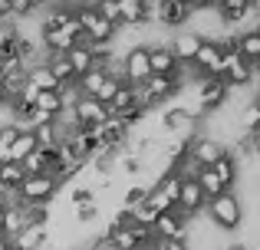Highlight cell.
Returning a JSON list of instances; mask_svg holds the SVG:
<instances>
[{
  "label": "cell",
  "instance_id": "cell-25",
  "mask_svg": "<svg viewBox=\"0 0 260 250\" xmlns=\"http://www.w3.org/2000/svg\"><path fill=\"white\" fill-rule=\"evenodd\" d=\"M7 7H10V17L17 20V23L20 20H30V13L43 10V4H37V0H10Z\"/></svg>",
  "mask_w": 260,
  "mask_h": 250
},
{
  "label": "cell",
  "instance_id": "cell-10",
  "mask_svg": "<svg viewBox=\"0 0 260 250\" xmlns=\"http://www.w3.org/2000/svg\"><path fill=\"white\" fill-rule=\"evenodd\" d=\"M231 89L221 83V79H198V109L208 116V112L221 109L224 102H228Z\"/></svg>",
  "mask_w": 260,
  "mask_h": 250
},
{
  "label": "cell",
  "instance_id": "cell-24",
  "mask_svg": "<svg viewBox=\"0 0 260 250\" xmlns=\"http://www.w3.org/2000/svg\"><path fill=\"white\" fill-rule=\"evenodd\" d=\"M188 112H184V105H172V109H165V116H161V125L168 128V132H181L184 125H188Z\"/></svg>",
  "mask_w": 260,
  "mask_h": 250
},
{
  "label": "cell",
  "instance_id": "cell-17",
  "mask_svg": "<svg viewBox=\"0 0 260 250\" xmlns=\"http://www.w3.org/2000/svg\"><path fill=\"white\" fill-rule=\"evenodd\" d=\"M37 152V138H33V132H17V138H13L10 152H7V161H13V165H20V161L26 158V155Z\"/></svg>",
  "mask_w": 260,
  "mask_h": 250
},
{
  "label": "cell",
  "instance_id": "cell-9",
  "mask_svg": "<svg viewBox=\"0 0 260 250\" xmlns=\"http://www.w3.org/2000/svg\"><path fill=\"white\" fill-rule=\"evenodd\" d=\"M211 7H214V13H217V23L234 30V33L244 20H250V0H214Z\"/></svg>",
  "mask_w": 260,
  "mask_h": 250
},
{
  "label": "cell",
  "instance_id": "cell-22",
  "mask_svg": "<svg viewBox=\"0 0 260 250\" xmlns=\"http://www.w3.org/2000/svg\"><path fill=\"white\" fill-rule=\"evenodd\" d=\"M194 181H198V188H201V194H204V201H211V198H217V194H224V188H221V181L211 174V168H198V174H194Z\"/></svg>",
  "mask_w": 260,
  "mask_h": 250
},
{
  "label": "cell",
  "instance_id": "cell-35",
  "mask_svg": "<svg viewBox=\"0 0 260 250\" xmlns=\"http://www.w3.org/2000/svg\"><path fill=\"white\" fill-rule=\"evenodd\" d=\"M0 250H13L10 247V237H4V234H0Z\"/></svg>",
  "mask_w": 260,
  "mask_h": 250
},
{
  "label": "cell",
  "instance_id": "cell-3",
  "mask_svg": "<svg viewBox=\"0 0 260 250\" xmlns=\"http://www.w3.org/2000/svg\"><path fill=\"white\" fill-rule=\"evenodd\" d=\"M56 181L50 174H37V178H23V185L17 188L10 204H50L56 198Z\"/></svg>",
  "mask_w": 260,
  "mask_h": 250
},
{
  "label": "cell",
  "instance_id": "cell-27",
  "mask_svg": "<svg viewBox=\"0 0 260 250\" xmlns=\"http://www.w3.org/2000/svg\"><path fill=\"white\" fill-rule=\"evenodd\" d=\"M17 132H20V128L13 125V122H4V125H0V161H7V152H10Z\"/></svg>",
  "mask_w": 260,
  "mask_h": 250
},
{
  "label": "cell",
  "instance_id": "cell-26",
  "mask_svg": "<svg viewBox=\"0 0 260 250\" xmlns=\"http://www.w3.org/2000/svg\"><path fill=\"white\" fill-rule=\"evenodd\" d=\"M241 125H244V132H260V102H250L241 112Z\"/></svg>",
  "mask_w": 260,
  "mask_h": 250
},
{
  "label": "cell",
  "instance_id": "cell-19",
  "mask_svg": "<svg viewBox=\"0 0 260 250\" xmlns=\"http://www.w3.org/2000/svg\"><path fill=\"white\" fill-rule=\"evenodd\" d=\"M33 109L43 112V116H50V119H59L66 112V102H63V96H59V92H40L37 102H33Z\"/></svg>",
  "mask_w": 260,
  "mask_h": 250
},
{
  "label": "cell",
  "instance_id": "cell-36",
  "mask_svg": "<svg viewBox=\"0 0 260 250\" xmlns=\"http://www.w3.org/2000/svg\"><path fill=\"white\" fill-rule=\"evenodd\" d=\"M7 13H10V7H7V0H0V20H4Z\"/></svg>",
  "mask_w": 260,
  "mask_h": 250
},
{
  "label": "cell",
  "instance_id": "cell-18",
  "mask_svg": "<svg viewBox=\"0 0 260 250\" xmlns=\"http://www.w3.org/2000/svg\"><path fill=\"white\" fill-rule=\"evenodd\" d=\"M66 63H70V69H73V76H86L89 69H92V56H89V46L86 43H76L70 53H66Z\"/></svg>",
  "mask_w": 260,
  "mask_h": 250
},
{
  "label": "cell",
  "instance_id": "cell-1",
  "mask_svg": "<svg viewBox=\"0 0 260 250\" xmlns=\"http://www.w3.org/2000/svg\"><path fill=\"white\" fill-rule=\"evenodd\" d=\"M208 218L214 221L217 231H237L244 224V201L237 198V191H224L217 198H211L208 204Z\"/></svg>",
  "mask_w": 260,
  "mask_h": 250
},
{
  "label": "cell",
  "instance_id": "cell-14",
  "mask_svg": "<svg viewBox=\"0 0 260 250\" xmlns=\"http://www.w3.org/2000/svg\"><path fill=\"white\" fill-rule=\"evenodd\" d=\"M211 174H214L217 181H221L224 191H234V185L241 181V161L234 158V155H224V158H217L214 165H211Z\"/></svg>",
  "mask_w": 260,
  "mask_h": 250
},
{
  "label": "cell",
  "instance_id": "cell-29",
  "mask_svg": "<svg viewBox=\"0 0 260 250\" xmlns=\"http://www.w3.org/2000/svg\"><path fill=\"white\" fill-rule=\"evenodd\" d=\"M119 86H122V79H115V76H106V83H102L99 86V92H95V102H102V105H109V99H112L115 96V89H119Z\"/></svg>",
  "mask_w": 260,
  "mask_h": 250
},
{
  "label": "cell",
  "instance_id": "cell-23",
  "mask_svg": "<svg viewBox=\"0 0 260 250\" xmlns=\"http://www.w3.org/2000/svg\"><path fill=\"white\" fill-rule=\"evenodd\" d=\"M23 224L26 227H46L50 224V204H23Z\"/></svg>",
  "mask_w": 260,
  "mask_h": 250
},
{
  "label": "cell",
  "instance_id": "cell-12",
  "mask_svg": "<svg viewBox=\"0 0 260 250\" xmlns=\"http://www.w3.org/2000/svg\"><path fill=\"white\" fill-rule=\"evenodd\" d=\"M234 50L250 69H257V63H260V30L257 26H247V30L234 33Z\"/></svg>",
  "mask_w": 260,
  "mask_h": 250
},
{
  "label": "cell",
  "instance_id": "cell-15",
  "mask_svg": "<svg viewBox=\"0 0 260 250\" xmlns=\"http://www.w3.org/2000/svg\"><path fill=\"white\" fill-rule=\"evenodd\" d=\"M46 240H50V231H46V227H23V231L10 240V247L13 250H43Z\"/></svg>",
  "mask_w": 260,
  "mask_h": 250
},
{
  "label": "cell",
  "instance_id": "cell-21",
  "mask_svg": "<svg viewBox=\"0 0 260 250\" xmlns=\"http://www.w3.org/2000/svg\"><path fill=\"white\" fill-rule=\"evenodd\" d=\"M257 145H260V132H241L234 138V152H231V155H234L237 161H241V158H254Z\"/></svg>",
  "mask_w": 260,
  "mask_h": 250
},
{
  "label": "cell",
  "instance_id": "cell-2",
  "mask_svg": "<svg viewBox=\"0 0 260 250\" xmlns=\"http://www.w3.org/2000/svg\"><path fill=\"white\" fill-rule=\"evenodd\" d=\"M231 148L224 145L214 135H188V148H184V158L194 168H211L217 158H224Z\"/></svg>",
  "mask_w": 260,
  "mask_h": 250
},
{
  "label": "cell",
  "instance_id": "cell-13",
  "mask_svg": "<svg viewBox=\"0 0 260 250\" xmlns=\"http://www.w3.org/2000/svg\"><path fill=\"white\" fill-rule=\"evenodd\" d=\"M201 43H204V37H201L198 30H181L168 46H172L178 66H191V59H194V53L201 50Z\"/></svg>",
  "mask_w": 260,
  "mask_h": 250
},
{
  "label": "cell",
  "instance_id": "cell-20",
  "mask_svg": "<svg viewBox=\"0 0 260 250\" xmlns=\"http://www.w3.org/2000/svg\"><path fill=\"white\" fill-rule=\"evenodd\" d=\"M23 204H7V211H4V224H0V234L4 237H17L20 231H23Z\"/></svg>",
  "mask_w": 260,
  "mask_h": 250
},
{
  "label": "cell",
  "instance_id": "cell-38",
  "mask_svg": "<svg viewBox=\"0 0 260 250\" xmlns=\"http://www.w3.org/2000/svg\"><path fill=\"white\" fill-rule=\"evenodd\" d=\"M7 109V96H4V89H0V112Z\"/></svg>",
  "mask_w": 260,
  "mask_h": 250
},
{
  "label": "cell",
  "instance_id": "cell-16",
  "mask_svg": "<svg viewBox=\"0 0 260 250\" xmlns=\"http://www.w3.org/2000/svg\"><path fill=\"white\" fill-rule=\"evenodd\" d=\"M132 105H139V99H135V86H125V83H122L119 89H115V96L109 99L106 109H109V116L119 119V116H125V112L132 109Z\"/></svg>",
  "mask_w": 260,
  "mask_h": 250
},
{
  "label": "cell",
  "instance_id": "cell-4",
  "mask_svg": "<svg viewBox=\"0 0 260 250\" xmlns=\"http://www.w3.org/2000/svg\"><path fill=\"white\" fill-rule=\"evenodd\" d=\"M119 63H122V83L125 86H135V89H139V86H145V79L152 76V69H148V46L145 43H135Z\"/></svg>",
  "mask_w": 260,
  "mask_h": 250
},
{
  "label": "cell",
  "instance_id": "cell-32",
  "mask_svg": "<svg viewBox=\"0 0 260 250\" xmlns=\"http://www.w3.org/2000/svg\"><path fill=\"white\" fill-rule=\"evenodd\" d=\"M73 214H76V224H92L95 218H99V204H83V207H73Z\"/></svg>",
  "mask_w": 260,
  "mask_h": 250
},
{
  "label": "cell",
  "instance_id": "cell-30",
  "mask_svg": "<svg viewBox=\"0 0 260 250\" xmlns=\"http://www.w3.org/2000/svg\"><path fill=\"white\" fill-rule=\"evenodd\" d=\"M115 165H119L125 174H139L142 171V158H135V155H128V152H119V155H115Z\"/></svg>",
  "mask_w": 260,
  "mask_h": 250
},
{
  "label": "cell",
  "instance_id": "cell-5",
  "mask_svg": "<svg viewBox=\"0 0 260 250\" xmlns=\"http://www.w3.org/2000/svg\"><path fill=\"white\" fill-rule=\"evenodd\" d=\"M152 237L155 240H184V244H188V237H191V221H184L178 211H165V214H158V218H155Z\"/></svg>",
  "mask_w": 260,
  "mask_h": 250
},
{
  "label": "cell",
  "instance_id": "cell-39",
  "mask_svg": "<svg viewBox=\"0 0 260 250\" xmlns=\"http://www.w3.org/2000/svg\"><path fill=\"white\" fill-rule=\"evenodd\" d=\"M4 79H7V73H4V66H0V86H4Z\"/></svg>",
  "mask_w": 260,
  "mask_h": 250
},
{
  "label": "cell",
  "instance_id": "cell-37",
  "mask_svg": "<svg viewBox=\"0 0 260 250\" xmlns=\"http://www.w3.org/2000/svg\"><path fill=\"white\" fill-rule=\"evenodd\" d=\"M224 250H247V244H228Z\"/></svg>",
  "mask_w": 260,
  "mask_h": 250
},
{
  "label": "cell",
  "instance_id": "cell-8",
  "mask_svg": "<svg viewBox=\"0 0 260 250\" xmlns=\"http://www.w3.org/2000/svg\"><path fill=\"white\" fill-rule=\"evenodd\" d=\"M204 4H198V0H188V4H181V0H165V4L158 7V23L168 26V30H184V23L191 20V13L201 10Z\"/></svg>",
  "mask_w": 260,
  "mask_h": 250
},
{
  "label": "cell",
  "instance_id": "cell-11",
  "mask_svg": "<svg viewBox=\"0 0 260 250\" xmlns=\"http://www.w3.org/2000/svg\"><path fill=\"white\" fill-rule=\"evenodd\" d=\"M145 46H148V69H152V76H178L181 73L168 43H145Z\"/></svg>",
  "mask_w": 260,
  "mask_h": 250
},
{
  "label": "cell",
  "instance_id": "cell-33",
  "mask_svg": "<svg viewBox=\"0 0 260 250\" xmlns=\"http://www.w3.org/2000/svg\"><path fill=\"white\" fill-rule=\"evenodd\" d=\"M132 224V211L128 207H119V211L112 214V221H109V231H122V227Z\"/></svg>",
  "mask_w": 260,
  "mask_h": 250
},
{
  "label": "cell",
  "instance_id": "cell-6",
  "mask_svg": "<svg viewBox=\"0 0 260 250\" xmlns=\"http://www.w3.org/2000/svg\"><path fill=\"white\" fill-rule=\"evenodd\" d=\"M191 69L198 79H221V46L217 40H204L201 50L191 59Z\"/></svg>",
  "mask_w": 260,
  "mask_h": 250
},
{
  "label": "cell",
  "instance_id": "cell-31",
  "mask_svg": "<svg viewBox=\"0 0 260 250\" xmlns=\"http://www.w3.org/2000/svg\"><path fill=\"white\" fill-rule=\"evenodd\" d=\"M92 201H95V191H92V188H73V191H70V204L73 207L92 204Z\"/></svg>",
  "mask_w": 260,
  "mask_h": 250
},
{
  "label": "cell",
  "instance_id": "cell-7",
  "mask_svg": "<svg viewBox=\"0 0 260 250\" xmlns=\"http://www.w3.org/2000/svg\"><path fill=\"white\" fill-rule=\"evenodd\" d=\"M70 116H73V122H76V128H99V125H106L109 119H112L106 105L95 102V99H86V96H79L76 102H73Z\"/></svg>",
  "mask_w": 260,
  "mask_h": 250
},
{
  "label": "cell",
  "instance_id": "cell-34",
  "mask_svg": "<svg viewBox=\"0 0 260 250\" xmlns=\"http://www.w3.org/2000/svg\"><path fill=\"white\" fill-rule=\"evenodd\" d=\"M148 250H191L184 240H152V247Z\"/></svg>",
  "mask_w": 260,
  "mask_h": 250
},
{
  "label": "cell",
  "instance_id": "cell-28",
  "mask_svg": "<svg viewBox=\"0 0 260 250\" xmlns=\"http://www.w3.org/2000/svg\"><path fill=\"white\" fill-rule=\"evenodd\" d=\"M145 198H148V185H132L125 194H122V207H128V211H132V207L142 204Z\"/></svg>",
  "mask_w": 260,
  "mask_h": 250
}]
</instances>
